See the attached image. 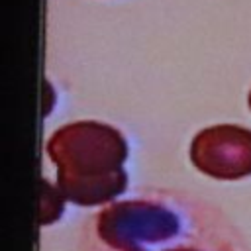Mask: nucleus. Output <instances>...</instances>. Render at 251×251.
I'll use <instances>...</instances> for the list:
<instances>
[{"mask_svg": "<svg viewBox=\"0 0 251 251\" xmlns=\"http://www.w3.org/2000/svg\"><path fill=\"white\" fill-rule=\"evenodd\" d=\"M190 161L214 178L233 180L251 175V129L229 124L202 129L192 139Z\"/></svg>", "mask_w": 251, "mask_h": 251, "instance_id": "2", "label": "nucleus"}, {"mask_svg": "<svg viewBox=\"0 0 251 251\" xmlns=\"http://www.w3.org/2000/svg\"><path fill=\"white\" fill-rule=\"evenodd\" d=\"M249 106H251V92H249Z\"/></svg>", "mask_w": 251, "mask_h": 251, "instance_id": "3", "label": "nucleus"}, {"mask_svg": "<svg viewBox=\"0 0 251 251\" xmlns=\"http://www.w3.org/2000/svg\"><path fill=\"white\" fill-rule=\"evenodd\" d=\"M45 149L57 167L59 192L75 204L110 202L127 184L122 167L127 157L126 139L106 124L76 122L59 127Z\"/></svg>", "mask_w": 251, "mask_h": 251, "instance_id": "1", "label": "nucleus"}]
</instances>
